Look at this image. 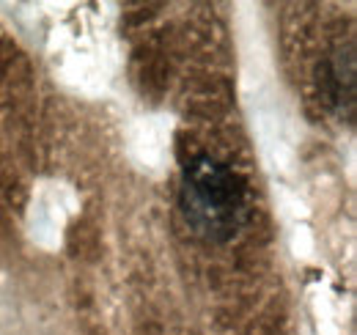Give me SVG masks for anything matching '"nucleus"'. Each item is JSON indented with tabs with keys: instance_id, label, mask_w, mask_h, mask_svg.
I'll use <instances>...</instances> for the list:
<instances>
[{
	"instance_id": "obj_1",
	"label": "nucleus",
	"mask_w": 357,
	"mask_h": 335,
	"mask_svg": "<svg viewBox=\"0 0 357 335\" xmlns=\"http://www.w3.org/2000/svg\"><path fill=\"white\" fill-rule=\"evenodd\" d=\"M181 209L198 237L225 242L239 231L248 211L245 181L220 160L201 154L184 168Z\"/></svg>"
},
{
	"instance_id": "obj_2",
	"label": "nucleus",
	"mask_w": 357,
	"mask_h": 335,
	"mask_svg": "<svg viewBox=\"0 0 357 335\" xmlns=\"http://www.w3.org/2000/svg\"><path fill=\"white\" fill-rule=\"evenodd\" d=\"M324 91H327V102L335 105L338 113H344V105H355V55L352 50H338L333 52V58L324 66Z\"/></svg>"
}]
</instances>
